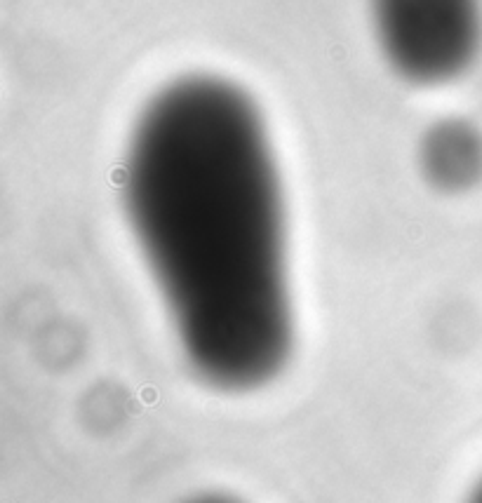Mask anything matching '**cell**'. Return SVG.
I'll list each match as a JSON object with an SVG mask.
<instances>
[{
  "label": "cell",
  "mask_w": 482,
  "mask_h": 503,
  "mask_svg": "<svg viewBox=\"0 0 482 503\" xmlns=\"http://www.w3.org/2000/svg\"><path fill=\"white\" fill-rule=\"evenodd\" d=\"M134 233L205 381H268L292 343L278 172L257 106L235 85L193 76L137 120L125 167Z\"/></svg>",
  "instance_id": "obj_1"
},
{
  "label": "cell",
  "mask_w": 482,
  "mask_h": 503,
  "mask_svg": "<svg viewBox=\"0 0 482 503\" xmlns=\"http://www.w3.org/2000/svg\"><path fill=\"white\" fill-rule=\"evenodd\" d=\"M388 64L419 85H437L473 64L482 38L480 0H372Z\"/></svg>",
  "instance_id": "obj_2"
},
{
  "label": "cell",
  "mask_w": 482,
  "mask_h": 503,
  "mask_svg": "<svg viewBox=\"0 0 482 503\" xmlns=\"http://www.w3.org/2000/svg\"><path fill=\"white\" fill-rule=\"evenodd\" d=\"M423 165L440 186H466L477 177L482 165L480 137L456 120L435 125L423 144Z\"/></svg>",
  "instance_id": "obj_3"
},
{
  "label": "cell",
  "mask_w": 482,
  "mask_h": 503,
  "mask_svg": "<svg viewBox=\"0 0 482 503\" xmlns=\"http://www.w3.org/2000/svg\"><path fill=\"white\" fill-rule=\"evenodd\" d=\"M480 496H482V489H480Z\"/></svg>",
  "instance_id": "obj_4"
}]
</instances>
